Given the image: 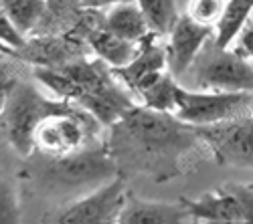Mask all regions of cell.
Segmentation results:
<instances>
[{
  "label": "cell",
  "instance_id": "4316f807",
  "mask_svg": "<svg viewBox=\"0 0 253 224\" xmlns=\"http://www.w3.org/2000/svg\"><path fill=\"white\" fill-rule=\"evenodd\" d=\"M81 6H101V4H108L114 2V0H77Z\"/></svg>",
  "mask_w": 253,
  "mask_h": 224
},
{
  "label": "cell",
  "instance_id": "ba28073f",
  "mask_svg": "<svg viewBox=\"0 0 253 224\" xmlns=\"http://www.w3.org/2000/svg\"><path fill=\"white\" fill-rule=\"evenodd\" d=\"M128 188L126 176L118 174L110 182L101 184L93 194L75 202L63 210L55 220L61 224H112L118 222L124 208Z\"/></svg>",
  "mask_w": 253,
  "mask_h": 224
},
{
  "label": "cell",
  "instance_id": "7402d4cb",
  "mask_svg": "<svg viewBox=\"0 0 253 224\" xmlns=\"http://www.w3.org/2000/svg\"><path fill=\"white\" fill-rule=\"evenodd\" d=\"M20 220L18 198L8 182L0 176V224H14Z\"/></svg>",
  "mask_w": 253,
  "mask_h": 224
},
{
  "label": "cell",
  "instance_id": "8992f818",
  "mask_svg": "<svg viewBox=\"0 0 253 224\" xmlns=\"http://www.w3.org/2000/svg\"><path fill=\"white\" fill-rule=\"evenodd\" d=\"M197 131L221 166L253 170V111L219 124L199 126Z\"/></svg>",
  "mask_w": 253,
  "mask_h": 224
},
{
  "label": "cell",
  "instance_id": "ffe728a7",
  "mask_svg": "<svg viewBox=\"0 0 253 224\" xmlns=\"http://www.w3.org/2000/svg\"><path fill=\"white\" fill-rule=\"evenodd\" d=\"M136 4L140 6L152 32L158 36L170 34L178 20L176 0H136Z\"/></svg>",
  "mask_w": 253,
  "mask_h": 224
},
{
  "label": "cell",
  "instance_id": "cb8c5ba5",
  "mask_svg": "<svg viewBox=\"0 0 253 224\" xmlns=\"http://www.w3.org/2000/svg\"><path fill=\"white\" fill-rule=\"evenodd\" d=\"M16 79H18V75L12 69V65L0 61V115H2V109L6 105V97L12 89V85L16 83Z\"/></svg>",
  "mask_w": 253,
  "mask_h": 224
},
{
  "label": "cell",
  "instance_id": "3957f363",
  "mask_svg": "<svg viewBox=\"0 0 253 224\" xmlns=\"http://www.w3.org/2000/svg\"><path fill=\"white\" fill-rule=\"evenodd\" d=\"M118 164L105 144H85L69 154L49 158L41 172V180L55 188H83L105 184L118 176Z\"/></svg>",
  "mask_w": 253,
  "mask_h": 224
},
{
  "label": "cell",
  "instance_id": "52a82bcc",
  "mask_svg": "<svg viewBox=\"0 0 253 224\" xmlns=\"http://www.w3.org/2000/svg\"><path fill=\"white\" fill-rule=\"evenodd\" d=\"M253 93L188 91L180 87L174 115L191 126H211L249 111Z\"/></svg>",
  "mask_w": 253,
  "mask_h": 224
},
{
  "label": "cell",
  "instance_id": "9c48e42d",
  "mask_svg": "<svg viewBox=\"0 0 253 224\" xmlns=\"http://www.w3.org/2000/svg\"><path fill=\"white\" fill-rule=\"evenodd\" d=\"M215 36V29L209 25H201L188 14L178 16L174 29L170 31V43L166 47V59H168V71L172 77L180 79L195 59L203 51V47L209 43V38Z\"/></svg>",
  "mask_w": 253,
  "mask_h": 224
},
{
  "label": "cell",
  "instance_id": "6da1fadb",
  "mask_svg": "<svg viewBox=\"0 0 253 224\" xmlns=\"http://www.w3.org/2000/svg\"><path fill=\"white\" fill-rule=\"evenodd\" d=\"M105 146L120 174H150L156 182H166L182 174V160L205 141L197 126L174 113L136 105L110 128Z\"/></svg>",
  "mask_w": 253,
  "mask_h": 224
},
{
  "label": "cell",
  "instance_id": "44dd1931",
  "mask_svg": "<svg viewBox=\"0 0 253 224\" xmlns=\"http://www.w3.org/2000/svg\"><path fill=\"white\" fill-rule=\"evenodd\" d=\"M223 8H225V0H191L186 14L201 25L215 27L221 18Z\"/></svg>",
  "mask_w": 253,
  "mask_h": 224
},
{
  "label": "cell",
  "instance_id": "ac0fdd59",
  "mask_svg": "<svg viewBox=\"0 0 253 224\" xmlns=\"http://www.w3.org/2000/svg\"><path fill=\"white\" fill-rule=\"evenodd\" d=\"M0 6L20 31V34L27 36L39 29L47 12L49 0H0Z\"/></svg>",
  "mask_w": 253,
  "mask_h": 224
},
{
  "label": "cell",
  "instance_id": "e0dca14e",
  "mask_svg": "<svg viewBox=\"0 0 253 224\" xmlns=\"http://www.w3.org/2000/svg\"><path fill=\"white\" fill-rule=\"evenodd\" d=\"M253 10V0H225V8L221 12L219 23L215 25L213 45L219 49H227L235 43L237 34L249 20Z\"/></svg>",
  "mask_w": 253,
  "mask_h": 224
},
{
  "label": "cell",
  "instance_id": "8fae6325",
  "mask_svg": "<svg viewBox=\"0 0 253 224\" xmlns=\"http://www.w3.org/2000/svg\"><path fill=\"white\" fill-rule=\"evenodd\" d=\"M6 53H12L16 59L35 67H63L79 57H85L81 40L73 34H39L37 38L25 40L20 49H6Z\"/></svg>",
  "mask_w": 253,
  "mask_h": 224
},
{
  "label": "cell",
  "instance_id": "5b68a950",
  "mask_svg": "<svg viewBox=\"0 0 253 224\" xmlns=\"http://www.w3.org/2000/svg\"><path fill=\"white\" fill-rule=\"evenodd\" d=\"M99 128V121L89 111L77 107L71 113L51 115L45 121H41L35 129L33 144L41 154L55 158L89 144Z\"/></svg>",
  "mask_w": 253,
  "mask_h": 224
},
{
  "label": "cell",
  "instance_id": "2e32d148",
  "mask_svg": "<svg viewBox=\"0 0 253 224\" xmlns=\"http://www.w3.org/2000/svg\"><path fill=\"white\" fill-rule=\"evenodd\" d=\"M85 38H87L89 49L101 61H105L112 69L128 65L130 61L136 57L138 45H140V43H132V40H126V38H122V36H118L110 31H105L101 25L91 29Z\"/></svg>",
  "mask_w": 253,
  "mask_h": 224
},
{
  "label": "cell",
  "instance_id": "9a60e30c",
  "mask_svg": "<svg viewBox=\"0 0 253 224\" xmlns=\"http://www.w3.org/2000/svg\"><path fill=\"white\" fill-rule=\"evenodd\" d=\"M101 27L126 40H132V43H140L152 32L140 6L134 2H118L116 6H112L103 14Z\"/></svg>",
  "mask_w": 253,
  "mask_h": 224
},
{
  "label": "cell",
  "instance_id": "83f0119b",
  "mask_svg": "<svg viewBox=\"0 0 253 224\" xmlns=\"http://www.w3.org/2000/svg\"><path fill=\"white\" fill-rule=\"evenodd\" d=\"M6 55V47L2 45V43H0V61H2V57Z\"/></svg>",
  "mask_w": 253,
  "mask_h": 224
},
{
  "label": "cell",
  "instance_id": "7a4b0ae2",
  "mask_svg": "<svg viewBox=\"0 0 253 224\" xmlns=\"http://www.w3.org/2000/svg\"><path fill=\"white\" fill-rule=\"evenodd\" d=\"M79 105L69 99H47L39 93L33 83L16 79L6 97L2 115H0V129L6 135L8 144L16 150V154L27 158L35 150L33 135L41 121H45L51 115L71 113Z\"/></svg>",
  "mask_w": 253,
  "mask_h": 224
},
{
  "label": "cell",
  "instance_id": "484cf974",
  "mask_svg": "<svg viewBox=\"0 0 253 224\" xmlns=\"http://www.w3.org/2000/svg\"><path fill=\"white\" fill-rule=\"evenodd\" d=\"M235 40H237L235 51L241 53L245 59H253V20H247Z\"/></svg>",
  "mask_w": 253,
  "mask_h": 224
},
{
  "label": "cell",
  "instance_id": "d4e9b609",
  "mask_svg": "<svg viewBox=\"0 0 253 224\" xmlns=\"http://www.w3.org/2000/svg\"><path fill=\"white\" fill-rule=\"evenodd\" d=\"M229 190L239 200L241 210H243V222L253 224V186L237 184V186H229Z\"/></svg>",
  "mask_w": 253,
  "mask_h": 224
},
{
  "label": "cell",
  "instance_id": "5bb4252c",
  "mask_svg": "<svg viewBox=\"0 0 253 224\" xmlns=\"http://www.w3.org/2000/svg\"><path fill=\"white\" fill-rule=\"evenodd\" d=\"M193 220L201 222H219V224H237L243 222V210L237 196L229 188L203 194L197 200L180 198Z\"/></svg>",
  "mask_w": 253,
  "mask_h": 224
},
{
  "label": "cell",
  "instance_id": "277c9868",
  "mask_svg": "<svg viewBox=\"0 0 253 224\" xmlns=\"http://www.w3.org/2000/svg\"><path fill=\"white\" fill-rule=\"evenodd\" d=\"M205 47L191 65L193 83L201 91L253 93V67L241 53L229 47L219 49L213 43L211 49Z\"/></svg>",
  "mask_w": 253,
  "mask_h": 224
},
{
  "label": "cell",
  "instance_id": "7c38bea8",
  "mask_svg": "<svg viewBox=\"0 0 253 224\" xmlns=\"http://www.w3.org/2000/svg\"><path fill=\"white\" fill-rule=\"evenodd\" d=\"M128 91L130 89L116 77L114 81H110L108 85H103V87H99V89H95L87 95H83L81 99L75 101V103L79 107H83L85 111H89L99 121V126L112 128L130 109L136 107V103L132 101V95Z\"/></svg>",
  "mask_w": 253,
  "mask_h": 224
},
{
  "label": "cell",
  "instance_id": "d6986e66",
  "mask_svg": "<svg viewBox=\"0 0 253 224\" xmlns=\"http://www.w3.org/2000/svg\"><path fill=\"white\" fill-rule=\"evenodd\" d=\"M178 79L172 77L170 71H166L156 83L150 87H146L144 91L138 93L142 99V105L156 109V111H166V113H174L176 111V99H178Z\"/></svg>",
  "mask_w": 253,
  "mask_h": 224
},
{
  "label": "cell",
  "instance_id": "4fadbf2b",
  "mask_svg": "<svg viewBox=\"0 0 253 224\" xmlns=\"http://www.w3.org/2000/svg\"><path fill=\"white\" fill-rule=\"evenodd\" d=\"M186 206L182 202L178 204H166V202H146L136 198L128 192L124 202V208L120 212V224H182L191 222Z\"/></svg>",
  "mask_w": 253,
  "mask_h": 224
},
{
  "label": "cell",
  "instance_id": "603a6c76",
  "mask_svg": "<svg viewBox=\"0 0 253 224\" xmlns=\"http://www.w3.org/2000/svg\"><path fill=\"white\" fill-rule=\"evenodd\" d=\"M27 36L20 34V31L12 25V20L8 18V14L0 6V43L6 49H20L25 45Z\"/></svg>",
  "mask_w": 253,
  "mask_h": 224
},
{
  "label": "cell",
  "instance_id": "30bf717a",
  "mask_svg": "<svg viewBox=\"0 0 253 224\" xmlns=\"http://www.w3.org/2000/svg\"><path fill=\"white\" fill-rule=\"evenodd\" d=\"M156 32H150L146 38H142L138 45V53L130 63L112 69L114 75L136 95L156 83L168 69L166 47L156 43Z\"/></svg>",
  "mask_w": 253,
  "mask_h": 224
}]
</instances>
